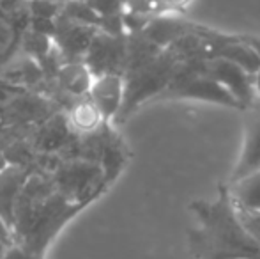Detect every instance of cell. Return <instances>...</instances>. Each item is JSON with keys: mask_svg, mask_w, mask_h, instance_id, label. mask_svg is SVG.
<instances>
[{"mask_svg": "<svg viewBox=\"0 0 260 259\" xmlns=\"http://www.w3.org/2000/svg\"><path fill=\"white\" fill-rule=\"evenodd\" d=\"M199 225L189 229L188 249L195 259H258L260 242L244 229L229 187L219 185L214 200H193Z\"/></svg>", "mask_w": 260, "mask_h": 259, "instance_id": "1", "label": "cell"}, {"mask_svg": "<svg viewBox=\"0 0 260 259\" xmlns=\"http://www.w3.org/2000/svg\"><path fill=\"white\" fill-rule=\"evenodd\" d=\"M82 208L85 206L66 199L55 188L52 178L30 174L18 199L13 224L14 243L43 256L62 225L71 220Z\"/></svg>", "mask_w": 260, "mask_h": 259, "instance_id": "2", "label": "cell"}, {"mask_svg": "<svg viewBox=\"0 0 260 259\" xmlns=\"http://www.w3.org/2000/svg\"><path fill=\"white\" fill-rule=\"evenodd\" d=\"M181 66L170 48H163L159 55L144 63L137 68H131L124 73V101L120 108L119 123L126 121V118L135 112L142 103L149 100H157L161 93L168 87L170 80L174 78L175 71Z\"/></svg>", "mask_w": 260, "mask_h": 259, "instance_id": "3", "label": "cell"}, {"mask_svg": "<svg viewBox=\"0 0 260 259\" xmlns=\"http://www.w3.org/2000/svg\"><path fill=\"white\" fill-rule=\"evenodd\" d=\"M53 185L71 203L87 206L110 187L101 163L90 160H62L52 172Z\"/></svg>", "mask_w": 260, "mask_h": 259, "instance_id": "4", "label": "cell"}, {"mask_svg": "<svg viewBox=\"0 0 260 259\" xmlns=\"http://www.w3.org/2000/svg\"><path fill=\"white\" fill-rule=\"evenodd\" d=\"M157 100H197L243 110L241 103L226 87H223L211 76L204 75L195 64L188 61L181 63L174 78L157 96Z\"/></svg>", "mask_w": 260, "mask_h": 259, "instance_id": "5", "label": "cell"}, {"mask_svg": "<svg viewBox=\"0 0 260 259\" xmlns=\"http://www.w3.org/2000/svg\"><path fill=\"white\" fill-rule=\"evenodd\" d=\"M186 63V61H184ZM193 63L204 75L214 78L223 87L230 91L241 103L243 110L253 107L258 101L257 91H255V75L243 68V66L232 63L229 59H202V61H188Z\"/></svg>", "mask_w": 260, "mask_h": 259, "instance_id": "6", "label": "cell"}, {"mask_svg": "<svg viewBox=\"0 0 260 259\" xmlns=\"http://www.w3.org/2000/svg\"><path fill=\"white\" fill-rule=\"evenodd\" d=\"M85 55V64L90 68L94 76L108 73L124 76L127 63V39L124 36L98 32Z\"/></svg>", "mask_w": 260, "mask_h": 259, "instance_id": "7", "label": "cell"}, {"mask_svg": "<svg viewBox=\"0 0 260 259\" xmlns=\"http://www.w3.org/2000/svg\"><path fill=\"white\" fill-rule=\"evenodd\" d=\"M257 170H260V101H257L253 107L246 108L243 149L236 167L230 172L229 183L243 180Z\"/></svg>", "mask_w": 260, "mask_h": 259, "instance_id": "8", "label": "cell"}, {"mask_svg": "<svg viewBox=\"0 0 260 259\" xmlns=\"http://www.w3.org/2000/svg\"><path fill=\"white\" fill-rule=\"evenodd\" d=\"M0 114L11 126H28L30 123H41L52 118V103L41 96L27 94L23 91L6 107L0 108Z\"/></svg>", "mask_w": 260, "mask_h": 259, "instance_id": "9", "label": "cell"}, {"mask_svg": "<svg viewBox=\"0 0 260 259\" xmlns=\"http://www.w3.org/2000/svg\"><path fill=\"white\" fill-rule=\"evenodd\" d=\"M89 98L96 103L106 121L115 119L124 101V76L115 75V73L94 76Z\"/></svg>", "mask_w": 260, "mask_h": 259, "instance_id": "10", "label": "cell"}, {"mask_svg": "<svg viewBox=\"0 0 260 259\" xmlns=\"http://www.w3.org/2000/svg\"><path fill=\"white\" fill-rule=\"evenodd\" d=\"M76 137H78V133L73 130L69 119H66L60 114H55L50 119L43 121V125L34 133L32 144L39 153H60Z\"/></svg>", "mask_w": 260, "mask_h": 259, "instance_id": "11", "label": "cell"}, {"mask_svg": "<svg viewBox=\"0 0 260 259\" xmlns=\"http://www.w3.org/2000/svg\"><path fill=\"white\" fill-rule=\"evenodd\" d=\"M28 176L30 172L27 167L13 165V163L4 172H0V217L7 222L11 229L14 224L18 199H20Z\"/></svg>", "mask_w": 260, "mask_h": 259, "instance_id": "12", "label": "cell"}, {"mask_svg": "<svg viewBox=\"0 0 260 259\" xmlns=\"http://www.w3.org/2000/svg\"><path fill=\"white\" fill-rule=\"evenodd\" d=\"M98 31L92 25L76 23L66 18L64 23H58L55 27V38H57L58 48L62 50L66 57L73 61H78V57L85 55L89 46L92 45Z\"/></svg>", "mask_w": 260, "mask_h": 259, "instance_id": "13", "label": "cell"}, {"mask_svg": "<svg viewBox=\"0 0 260 259\" xmlns=\"http://www.w3.org/2000/svg\"><path fill=\"white\" fill-rule=\"evenodd\" d=\"M94 82V73L85 64V61H69L57 71V83L62 93L73 98L89 96Z\"/></svg>", "mask_w": 260, "mask_h": 259, "instance_id": "14", "label": "cell"}, {"mask_svg": "<svg viewBox=\"0 0 260 259\" xmlns=\"http://www.w3.org/2000/svg\"><path fill=\"white\" fill-rule=\"evenodd\" d=\"M68 119H69V123H71L73 130L78 135L92 133V131L100 130L106 123L101 110L96 107V103H94L89 96L78 98V100L69 107Z\"/></svg>", "mask_w": 260, "mask_h": 259, "instance_id": "15", "label": "cell"}, {"mask_svg": "<svg viewBox=\"0 0 260 259\" xmlns=\"http://www.w3.org/2000/svg\"><path fill=\"white\" fill-rule=\"evenodd\" d=\"M232 200L237 206L260 210V170L234 183H226Z\"/></svg>", "mask_w": 260, "mask_h": 259, "instance_id": "16", "label": "cell"}, {"mask_svg": "<svg viewBox=\"0 0 260 259\" xmlns=\"http://www.w3.org/2000/svg\"><path fill=\"white\" fill-rule=\"evenodd\" d=\"M23 48L27 50L28 53H32V55L45 57V55H48V52H50V39L46 34H41V32H38V31H32L25 36Z\"/></svg>", "mask_w": 260, "mask_h": 259, "instance_id": "17", "label": "cell"}, {"mask_svg": "<svg viewBox=\"0 0 260 259\" xmlns=\"http://www.w3.org/2000/svg\"><path fill=\"white\" fill-rule=\"evenodd\" d=\"M236 210H237V215H239V220L243 222L244 229H246L257 242H260V210H251V208L237 206V204H236Z\"/></svg>", "mask_w": 260, "mask_h": 259, "instance_id": "18", "label": "cell"}, {"mask_svg": "<svg viewBox=\"0 0 260 259\" xmlns=\"http://www.w3.org/2000/svg\"><path fill=\"white\" fill-rule=\"evenodd\" d=\"M2 259H43V256H38V254L30 252V250L25 249L20 243H13V245L7 247Z\"/></svg>", "mask_w": 260, "mask_h": 259, "instance_id": "19", "label": "cell"}, {"mask_svg": "<svg viewBox=\"0 0 260 259\" xmlns=\"http://www.w3.org/2000/svg\"><path fill=\"white\" fill-rule=\"evenodd\" d=\"M157 2H159V6L163 7L165 11H168V9H175V7L184 6L189 0H157Z\"/></svg>", "mask_w": 260, "mask_h": 259, "instance_id": "20", "label": "cell"}, {"mask_svg": "<svg viewBox=\"0 0 260 259\" xmlns=\"http://www.w3.org/2000/svg\"><path fill=\"white\" fill-rule=\"evenodd\" d=\"M244 39H246L248 43H250L251 46L255 48V52L260 55V38H257V36H244Z\"/></svg>", "mask_w": 260, "mask_h": 259, "instance_id": "21", "label": "cell"}, {"mask_svg": "<svg viewBox=\"0 0 260 259\" xmlns=\"http://www.w3.org/2000/svg\"><path fill=\"white\" fill-rule=\"evenodd\" d=\"M9 165H11L9 158H7V155L4 153V149L0 148V172H4V170H6Z\"/></svg>", "mask_w": 260, "mask_h": 259, "instance_id": "22", "label": "cell"}, {"mask_svg": "<svg viewBox=\"0 0 260 259\" xmlns=\"http://www.w3.org/2000/svg\"><path fill=\"white\" fill-rule=\"evenodd\" d=\"M255 91H257V98L260 101V69L255 73Z\"/></svg>", "mask_w": 260, "mask_h": 259, "instance_id": "23", "label": "cell"}, {"mask_svg": "<svg viewBox=\"0 0 260 259\" xmlns=\"http://www.w3.org/2000/svg\"><path fill=\"white\" fill-rule=\"evenodd\" d=\"M7 247H9V245H7V243H4L2 240H0V259L4 257V254H6V250H7Z\"/></svg>", "mask_w": 260, "mask_h": 259, "instance_id": "24", "label": "cell"}, {"mask_svg": "<svg viewBox=\"0 0 260 259\" xmlns=\"http://www.w3.org/2000/svg\"><path fill=\"white\" fill-rule=\"evenodd\" d=\"M50 2H55V4L60 6V4H66V2H69V0H50Z\"/></svg>", "mask_w": 260, "mask_h": 259, "instance_id": "25", "label": "cell"}, {"mask_svg": "<svg viewBox=\"0 0 260 259\" xmlns=\"http://www.w3.org/2000/svg\"><path fill=\"white\" fill-rule=\"evenodd\" d=\"M76 2H90V0H76Z\"/></svg>", "mask_w": 260, "mask_h": 259, "instance_id": "26", "label": "cell"}, {"mask_svg": "<svg viewBox=\"0 0 260 259\" xmlns=\"http://www.w3.org/2000/svg\"><path fill=\"white\" fill-rule=\"evenodd\" d=\"M28 2H36V0H28Z\"/></svg>", "mask_w": 260, "mask_h": 259, "instance_id": "27", "label": "cell"}, {"mask_svg": "<svg viewBox=\"0 0 260 259\" xmlns=\"http://www.w3.org/2000/svg\"><path fill=\"white\" fill-rule=\"evenodd\" d=\"M258 259H260V254H258Z\"/></svg>", "mask_w": 260, "mask_h": 259, "instance_id": "28", "label": "cell"}]
</instances>
